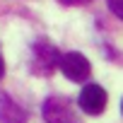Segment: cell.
Masks as SVG:
<instances>
[{"mask_svg":"<svg viewBox=\"0 0 123 123\" xmlns=\"http://www.w3.org/2000/svg\"><path fill=\"white\" fill-rule=\"evenodd\" d=\"M41 113L46 123H82L73 101L65 97H48L41 106Z\"/></svg>","mask_w":123,"mask_h":123,"instance_id":"obj_1","label":"cell"},{"mask_svg":"<svg viewBox=\"0 0 123 123\" xmlns=\"http://www.w3.org/2000/svg\"><path fill=\"white\" fill-rule=\"evenodd\" d=\"M58 68L60 73H63L70 82H85L92 73V65H89V60L77 53V51H70V53H60L58 58Z\"/></svg>","mask_w":123,"mask_h":123,"instance_id":"obj_2","label":"cell"},{"mask_svg":"<svg viewBox=\"0 0 123 123\" xmlns=\"http://www.w3.org/2000/svg\"><path fill=\"white\" fill-rule=\"evenodd\" d=\"M58 58H60L58 48L53 43H48V41L41 39V41L34 43V63H31V70L36 75H51L58 68Z\"/></svg>","mask_w":123,"mask_h":123,"instance_id":"obj_3","label":"cell"},{"mask_svg":"<svg viewBox=\"0 0 123 123\" xmlns=\"http://www.w3.org/2000/svg\"><path fill=\"white\" fill-rule=\"evenodd\" d=\"M77 104H80V109H82L85 113L99 116V113H104V109H106V104H109V94H106V89H101L99 85H85V89H82L80 97H77Z\"/></svg>","mask_w":123,"mask_h":123,"instance_id":"obj_4","label":"cell"},{"mask_svg":"<svg viewBox=\"0 0 123 123\" xmlns=\"http://www.w3.org/2000/svg\"><path fill=\"white\" fill-rule=\"evenodd\" d=\"M0 123H27V111L7 92H0Z\"/></svg>","mask_w":123,"mask_h":123,"instance_id":"obj_5","label":"cell"},{"mask_svg":"<svg viewBox=\"0 0 123 123\" xmlns=\"http://www.w3.org/2000/svg\"><path fill=\"white\" fill-rule=\"evenodd\" d=\"M106 5H109V10L113 12V17H116V19H121V17H123V7H121V0H106Z\"/></svg>","mask_w":123,"mask_h":123,"instance_id":"obj_6","label":"cell"},{"mask_svg":"<svg viewBox=\"0 0 123 123\" xmlns=\"http://www.w3.org/2000/svg\"><path fill=\"white\" fill-rule=\"evenodd\" d=\"M60 5H68V7H77V5H89L92 0H58Z\"/></svg>","mask_w":123,"mask_h":123,"instance_id":"obj_7","label":"cell"},{"mask_svg":"<svg viewBox=\"0 0 123 123\" xmlns=\"http://www.w3.org/2000/svg\"><path fill=\"white\" fill-rule=\"evenodd\" d=\"M3 75H5V60H3V55H0V80H3Z\"/></svg>","mask_w":123,"mask_h":123,"instance_id":"obj_8","label":"cell"}]
</instances>
